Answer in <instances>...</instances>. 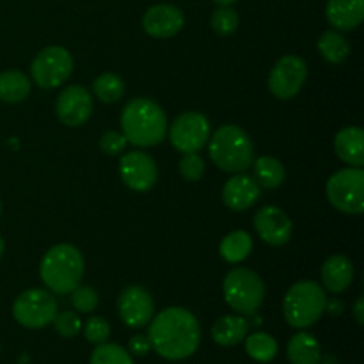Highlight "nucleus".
Wrapping results in <instances>:
<instances>
[{
    "instance_id": "nucleus-19",
    "label": "nucleus",
    "mask_w": 364,
    "mask_h": 364,
    "mask_svg": "<svg viewBox=\"0 0 364 364\" xmlns=\"http://www.w3.org/2000/svg\"><path fill=\"white\" fill-rule=\"evenodd\" d=\"M334 149L340 160L350 167L364 166V132L359 127H347L338 132Z\"/></svg>"
},
{
    "instance_id": "nucleus-4",
    "label": "nucleus",
    "mask_w": 364,
    "mask_h": 364,
    "mask_svg": "<svg viewBox=\"0 0 364 364\" xmlns=\"http://www.w3.org/2000/svg\"><path fill=\"white\" fill-rule=\"evenodd\" d=\"M210 159L226 173H244L255 162V146L237 124H224L210 139Z\"/></svg>"
},
{
    "instance_id": "nucleus-22",
    "label": "nucleus",
    "mask_w": 364,
    "mask_h": 364,
    "mask_svg": "<svg viewBox=\"0 0 364 364\" xmlns=\"http://www.w3.org/2000/svg\"><path fill=\"white\" fill-rule=\"evenodd\" d=\"M287 354L290 364H320L322 348L313 334L299 333L288 341Z\"/></svg>"
},
{
    "instance_id": "nucleus-31",
    "label": "nucleus",
    "mask_w": 364,
    "mask_h": 364,
    "mask_svg": "<svg viewBox=\"0 0 364 364\" xmlns=\"http://www.w3.org/2000/svg\"><path fill=\"white\" fill-rule=\"evenodd\" d=\"M178 171L187 181H199L205 174V160L198 153H183L178 164Z\"/></svg>"
},
{
    "instance_id": "nucleus-26",
    "label": "nucleus",
    "mask_w": 364,
    "mask_h": 364,
    "mask_svg": "<svg viewBox=\"0 0 364 364\" xmlns=\"http://www.w3.org/2000/svg\"><path fill=\"white\" fill-rule=\"evenodd\" d=\"M318 52L326 60L333 64L343 63L350 53V45L347 39L336 31H327L318 39Z\"/></svg>"
},
{
    "instance_id": "nucleus-15",
    "label": "nucleus",
    "mask_w": 364,
    "mask_h": 364,
    "mask_svg": "<svg viewBox=\"0 0 364 364\" xmlns=\"http://www.w3.org/2000/svg\"><path fill=\"white\" fill-rule=\"evenodd\" d=\"M255 228L259 238L269 245L279 247L290 242L294 233V224L290 217L277 206H263L255 215Z\"/></svg>"
},
{
    "instance_id": "nucleus-42",
    "label": "nucleus",
    "mask_w": 364,
    "mask_h": 364,
    "mask_svg": "<svg viewBox=\"0 0 364 364\" xmlns=\"http://www.w3.org/2000/svg\"><path fill=\"white\" fill-rule=\"evenodd\" d=\"M0 213H2V203H0Z\"/></svg>"
},
{
    "instance_id": "nucleus-40",
    "label": "nucleus",
    "mask_w": 364,
    "mask_h": 364,
    "mask_svg": "<svg viewBox=\"0 0 364 364\" xmlns=\"http://www.w3.org/2000/svg\"><path fill=\"white\" fill-rule=\"evenodd\" d=\"M215 4H219V6H231V4H235L237 0H213Z\"/></svg>"
},
{
    "instance_id": "nucleus-35",
    "label": "nucleus",
    "mask_w": 364,
    "mask_h": 364,
    "mask_svg": "<svg viewBox=\"0 0 364 364\" xmlns=\"http://www.w3.org/2000/svg\"><path fill=\"white\" fill-rule=\"evenodd\" d=\"M127 146V139L119 132H107L100 139V148L105 155H119Z\"/></svg>"
},
{
    "instance_id": "nucleus-21",
    "label": "nucleus",
    "mask_w": 364,
    "mask_h": 364,
    "mask_svg": "<svg viewBox=\"0 0 364 364\" xmlns=\"http://www.w3.org/2000/svg\"><path fill=\"white\" fill-rule=\"evenodd\" d=\"M249 322L240 315H226L217 320L212 327V338L220 347H233L245 340Z\"/></svg>"
},
{
    "instance_id": "nucleus-24",
    "label": "nucleus",
    "mask_w": 364,
    "mask_h": 364,
    "mask_svg": "<svg viewBox=\"0 0 364 364\" xmlns=\"http://www.w3.org/2000/svg\"><path fill=\"white\" fill-rule=\"evenodd\" d=\"M252 169H255V180L262 188H277L283 185L287 173H284V166L274 156H259L252 162Z\"/></svg>"
},
{
    "instance_id": "nucleus-38",
    "label": "nucleus",
    "mask_w": 364,
    "mask_h": 364,
    "mask_svg": "<svg viewBox=\"0 0 364 364\" xmlns=\"http://www.w3.org/2000/svg\"><path fill=\"white\" fill-rule=\"evenodd\" d=\"M354 316H355V322H358L359 326H363L364 323V297H359L358 301H355Z\"/></svg>"
},
{
    "instance_id": "nucleus-36",
    "label": "nucleus",
    "mask_w": 364,
    "mask_h": 364,
    "mask_svg": "<svg viewBox=\"0 0 364 364\" xmlns=\"http://www.w3.org/2000/svg\"><path fill=\"white\" fill-rule=\"evenodd\" d=\"M149 348H151L149 340L146 336H142V334H137V336H134L130 340V352L134 355H137V358H142V355L148 354Z\"/></svg>"
},
{
    "instance_id": "nucleus-29",
    "label": "nucleus",
    "mask_w": 364,
    "mask_h": 364,
    "mask_svg": "<svg viewBox=\"0 0 364 364\" xmlns=\"http://www.w3.org/2000/svg\"><path fill=\"white\" fill-rule=\"evenodd\" d=\"M91 364H134L132 355L116 343H102L91 354Z\"/></svg>"
},
{
    "instance_id": "nucleus-18",
    "label": "nucleus",
    "mask_w": 364,
    "mask_h": 364,
    "mask_svg": "<svg viewBox=\"0 0 364 364\" xmlns=\"http://www.w3.org/2000/svg\"><path fill=\"white\" fill-rule=\"evenodd\" d=\"M326 14L336 31H354L364 20V0H329Z\"/></svg>"
},
{
    "instance_id": "nucleus-1",
    "label": "nucleus",
    "mask_w": 364,
    "mask_h": 364,
    "mask_svg": "<svg viewBox=\"0 0 364 364\" xmlns=\"http://www.w3.org/2000/svg\"><path fill=\"white\" fill-rule=\"evenodd\" d=\"M148 340L160 358L181 361L198 350L201 343V327L188 309L167 308L151 318Z\"/></svg>"
},
{
    "instance_id": "nucleus-10",
    "label": "nucleus",
    "mask_w": 364,
    "mask_h": 364,
    "mask_svg": "<svg viewBox=\"0 0 364 364\" xmlns=\"http://www.w3.org/2000/svg\"><path fill=\"white\" fill-rule=\"evenodd\" d=\"M169 139L180 153H198L210 139V121L201 112H183L169 128Z\"/></svg>"
},
{
    "instance_id": "nucleus-20",
    "label": "nucleus",
    "mask_w": 364,
    "mask_h": 364,
    "mask_svg": "<svg viewBox=\"0 0 364 364\" xmlns=\"http://www.w3.org/2000/svg\"><path fill=\"white\" fill-rule=\"evenodd\" d=\"M354 279V265L347 256L334 255L322 265V283L331 294H341Z\"/></svg>"
},
{
    "instance_id": "nucleus-12",
    "label": "nucleus",
    "mask_w": 364,
    "mask_h": 364,
    "mask_svg": "<svg viewBox=\"0 0 364 364\" xmlns=\"http://www.w3.org/2000/svg\"><path fill=\"white\" fill-rule=\"evenodd\" d=\"M117 309H119L121 320L128 327L141 329L151 322L153 315H155V302L146 288L132 284L119 294Z\"/></svg>"
},
{
    "instance_id": "nucleus-11",
    "label": "nucleus",
    "mask_w": 364,
    "mask_h": 364,
    "mask_svg": "<svg viewBox=\"0 0 364 364\" xmlns=\"http://www.w3.org/2000/svg\"><path fill=\"white\" fill-rule=\"evenodd\" d=\"M308 78V64L302 57L284 55L274 64L269 75V89L276 98L290 100L299 95Z\"/></svg>"
},
{
    "instance_id": "nucleus-8",
    "label": "nucleus",
    "mask_w": 364,
    "mask_h": 364,
    "mask_svg": "<svg viewBox=\"0 0 364 364\" xmlns=\"http://www.w3.org/2000/svg\"><path fill=\"white\" fill-rule=\"evenodd\" d=\"M57 315V301L50 291L32 288L16 297L13 304V316L27 329H43L50 326Z\"/></svg>"
},
{
    "instance_id": "nucleus-33",
    "label": "nucleus",
    "mask_w": 364,
    "mask_h": 364,
    "mask_svg": "<svg viewBox=\"0 0 364 364\" xmlns=\"http://www.w3.org/2000/svg\"><path fill=\"white\" fill-rule=\"evenodd\" d=\"M52 323L53 327H55L57 334H60L63 338H75L82 329L80 316H78L75 311L57 313Z\"/></svg>"
},
{
    "instance_id": "nucleus-14",
    "label": "nucleus",
    "mask_w": 364,
    "mask_h": 364,
    "mask_svg": "<svg viewBox=\"0 0 364 364\" xmlns=\"http://www.w3.org/2000/svg\"><path fill=\"white\" fill-rule=\"evenodd\" d=\"M57 116L68 127H80L92 114V96L82 85H68L57 98Z\"/></svg>"
},
{
    "instance_id": "nucleus-30",
    "label": "nucleus",
    "mask_w": 364,
    "mask_h": 364,
    "mask_svg": "<svg viewBox=\"0 0 364 364\" xmlns=\"http://www.w3.org/2000/svg\"><path fill=\"white\" fill-rule=\"evenodd\" d=\"M238 14L237 11L231 9L230 6H219L212 13L210 18V25H212L213 32L220 38H228V36L233 34L238 28Z\"/></svg>"
},
{
    "instance_id": "nucleus-25",
    "label": "nucleus",
    "mask_w": 364,
    "mask_h": 364,
    "mask_svg": "<svg viewBox=\"0 0 364 364\" xmlns=\"http://www.w3.org/2000/svg\"><path fill=\"white\" fill-rule=\"evenodd\" d=\"M252 240L245 231H233L223 238L219 252L228 263H240L251 255Z\"/></svg>"
},
{
    "instance_id": "nucleus-28",
    "label": "nucleus",
    "mask_w": 364,
    "mask_h": 364,
    "mask_svg": "<svg viewBox=\"0 0 364 364\" xmlns=\"http://www.w3.org/2000/svg\"><path fill=\"white\" fill-rule=\"evenodd\" d=\"M92 91L96 98L105 103H116L123 98L124 95V82L123 78L114 73H103L92 82Z\"/></svg>"
},
{
    "instance_id": "nucleus-7",
    "label": "nucleus",
    "mask_w": 364,
    "mask_h": 364,
    "mask_svg": "<svg viewBox=\"0 0 364 364\" xmlns=\"http://www.w3.org/2000/svg\"><path fill=\"white\" fill-rule=\"evenodd\" d=\"M327 198L331 205L348 215L364 212V171L361 167H345L336 171L327 181Z\"/></svg>"
},
{
    "instance_id": "nucleus-5",
    "label": "nucleus",
    "mask_w": 364,
    "mask_h": 364,
    "mask_svg": "<svg viewBox=\"0 0 364 364\" xmlns=\"http://www.w3.org/2000/svg\"><path fill=\"white\" fill-rule=\"evenodd\" d=\"M327 295L315 281H299L287 291L283 301V315L288 326L308 329L318 322L326 311Z\"/></svg>"
},
{
    "instance_id": "nucleus-37",
    "label": "nucleus",
    "mask_w": 364,
    "mask_h": 364,
    "mask_svg": "<svg viewBox=\"0 0 364 364\" xmlns=\"http://www.w3.org/2000/svg\"><path fill=\"white\" fill-rule=\"evenodd\" d=\"M326 311H329L333 316H340L341 313H343V304H341V301H327L326 304Z\"/></svg>"
},
{
    "instance_id": "nucleus-17",
    "label": "nucleus",
    "mask_w": 364,
    "mask_h": 364,
    "mask_svg": "<svg viewBox=\"0 0 364 364\" xmlns=\"http://www.w3.org/2000/svg\"><path fill=\"white\" fill-rule=\"evenodd\" d=\"M259 192H262V187L255 178L244 173H237L223 187V201L233 212H244L258 201Z\"/></svg>"
},
{
    "instance_id": "nucleus-27",
    "label": "nucleus",
    "mask_w": 364,
    "mask_h": 364,
    "mask_svg": "<svg viewBox=\"0 0 364 364\" xmlns=\"http://www.w3.org/2000/svg\"><path fill=\"white\" fill-rule=\"evenodd\" d=\"M245 352L258 363H270L277 355V341L267 333H255L245 336Z\"/></svg>"
},
{
    "instance_id": "nucleus-32",
    "label": "nucleus",
    "mask_w": 364,
    "mask_h": 364,
    "mask_svg": "<svg viewBox=\"0 0 364 364\" xmlns=\"http://www.w3.org/2000/svg\"><path fill=\"white\" fill-rule=\"evenodd\" d=\"M71 304L77 311L80 313H91L98 308V294H96L95 288L91 287H80L78 284L73 291H71Z\"/></svg>"
},
{
    "instance_id": "nucleus-39",
    "label": "nucleus",
    "mask_w": 364,
    "mask_h": 364,
    "mask_svg": "<svg viewBox=\"0 0 364 364\" xmlns=\"http://www.w3.org/2000/svg\"><path fill=\"white\" fill-rule=\"evenodd\" d=\"M322 364H338V359L334 355H326V358H320Z\"/></svg>"
},
{
    "instance_id": "nucleus-13",
    "label": "nucleus",
    "mask_w": 364,
    "mask_h": 364,
    "mask_svg": "<svg viewBox=\"0 0 364 364\" xmlns=\"http://www.w3.org/2000/svg\"><path fill=\"white\" fill-rule=\"evenodd\" d=\"M119 174L124 185L135 192H146L155 187L159 169L148 153L130 151L124 153L119 160Z\"/></svg>"
},
{
    "instance_id": "nucleus-41",
    "label": "nucleus",
    "mask_w": 364,
    "mask_h": 364,
    "mask_svg": "<svg viewBox=\"0 0 364 364\" xmlns=\"http://www.w3.org/2000/svg\"><path fill=\"white\" fill-rule=\"evenodd\" d=\"M2 255H4V240L2 237H0V259H2Z\"/></svg>"
},
{
    "instance_id": "nucleus-23",
    "label": "nucleus",
    "mask_w": 364,
    "mask_h": 364,
    "mask_svg": "<svg viewBox=\"0 0 364 364\" xmlns=\"http://www.w3.org/2000/svg\"><path fill=\"white\" fill-rule=\"evenodd\" d=\"M31 95V80L27 75L16 70H7L0 73V102L20 103Z\"/></svg>"
},
{
    "instance_id": "nucleus-16",
    "label": "nucleus",
    "mask_w": 364,
    "mask_h": 364,
    "mask_svg": "<svg viewBox=\"0 0 364 364\" xmlns=\"http://www.w3.org/2000/svg\"><path fill=\"white\" fill-rule=\"evenodd\" d=\"M185 16L180 7L173 4H156L149 7L142 16L146 34L156 39H169L183 28Z\"/></svg>"
},
{
    "instance_id": "nucleus-2",
    "label": "nucleus",
    "mask_w": 364,
    "mask_h": 364,
    "mask_svg": "<svg viewBox=\"0 0 364 364\" xmlns=\"http://www.w3.org/2000/svg\"><path fill=\"white\" fill-rule=\"evenodd\" d=\"M121 128L127 142L137 148H149L164 141L167 116L159 103L149 98H134L121 112Z\"/></svg>"
},
{
    "instance_id": "nucleus-3",
    "label": "nucleus",
    "mask_w": 364,
    "mask_h": 364,
    "mask_svg": "<svg viewBox=\"0 0 364 364\" xmlns=\"http://www.w3.org/2000/svg\"><path fill=\"white\" fill-rule=\"evenodd\" d=\"M39 276L53 294H71L84 277V256L71 244L53 245L43 256Z\"/></svg>"
},
{
    "instance_id": "nucleus-34",
    "label": "nucleus",
    "mask_w": 364,
    "mask_h": 364,
    "mask_svg": "<svg viewBox=\"0 0 364 364\" xmlns=\"http://www.w3.org/2000/svg\"><path fill=\"white\" fill-rule=\"evenodd\" d=\"M84 334L87 338V341L95 345H102L109 340L110 336V326L105 318L102 316H91V318L85 322Z\"/></svg>"
},
{
    "instance_id": "nucleus-9",
    "label": "nucleus",
    "mask_w": 364,
    "mask_h": 364,
    "mask_svg": "<svg viewBox=\"0 0 364 364\" xmlns=\"http://www.w3.org/2000/svg\"><path fill=\"white\" fill-rule=\"evenodd\" d=\"M73 71V59L63 46H46L32 60L31 73L36 84L43 89L63 85Z\"/></svg>"
},
{
    "instance_id": "nucleus-6",
    "label": "nucleus",
    "mask_w": 364,
    "mask_h": 364,
    "mask_svg": "<svg viewBox=\"0 0 364 364\" xmlns=\"http://www.w3.org/2000/svg\"><path fill=\"white\" fill-rule=\"evenodd\" d=\"M228 306L240 315H255L265 299V284L251 269L237 267L230 270L223 283Z\"/></svg>"
}]
</instances>
